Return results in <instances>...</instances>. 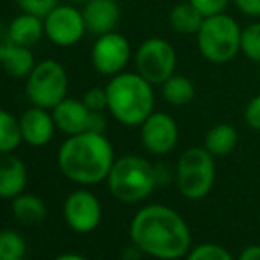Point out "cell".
<instances>
[{
	"instance_id": "cell-1",
	"label": "cell",
	"mask_w": 260,
	"mask_h": 260,
	"mask_svg": "<svg viewBox=\"0 0 260 260\" xmlns=\"http://www.w3.org/2000/svg\"><path fill=\"white\" fill-rule=\"evenodd\" d=\"M129 239L144 255L177 260L191 250V230L177 211L163 204L138 209L129 223Z\"/></svg>"
},
{
	"instance_id": "cell-2",
	"label": "cell",
	"mask_w": 260,
	"mask_h": 260,
	"mask_svg": "<svg viewBox=\"0 0 260 260\" xmlns=\"http://www.w3.org/2000/svg\"><path fill=\"white\" fill-rule=\"evenodd\" d=\"M115 161L113 145L105 133L83 131L68 137L57 152L62 175L83 188L106 182Z\"/></svg>"
},
{
	"instance_id": "cell-3",
	"label": "cell",
	"mask_w": 260,
	"mask_h": 260,
	"mask_svg": "<svg viewBox=\"0 0 260 260\" xmlns=\"http://www.w3.org/2000/svg\"><path fill=\"white\" fill-rule=\"evenodd\" d=\"M152 83L142 78L137 71H122L112 76L106 83L108 112L119 124L140 127V124L154 112V89Z\"/></svg>"
},
{
	"instance_id": "cell-4",
	"label": "cell",
	"mask_w": 260,
	"mask_h": 260,
	"mask_svg": "<svg viewBox=\"0 0 260 260\" xmlns=\"http://www.w3.org/2000/svg\"><path fill=\"white\" fill-rule=\"evenodd\" d=\"M106 186L119 202L138 204L151 197L157 186L156 168L145 157L137 154L115 157L106 177Z\"/></svg>"
},
{
	"instance_id": "cell-5",
	"label": "cell",
	"mask_w": 260,
	"mask_h": 260,
	"mask_svg": "<svg viewBox=\"0 0 260 260\" xmlns=\"http://www.w3.org/2000/svg\"><path fill=\"white\" fill-rule=\"evenodd\" d=\"M243 27L225 13L207 16L197 38L199 52L207 62L216 66L229 64L241 53Z\"/></svg>"
},
{
	"instance_id": "cell-6",
	"label": "cell",
	"mask_w": 260,
	"mask_h": 260,
	"mask_svg": "<svg viewBox=\"0 0 260 260\" xmlns=\"http://www.w3.org/2000/svg\"><path fill=\"white\" fill-rule=\"evenodd\" d=\"M216 157L206 147H189L175 165V182L184 199L200 200L211 193L216 179Z\"/></svg>"
},
{
	"instance_id": "cell-7",
	"label": "cell",
	"mask_w": 260,
	"mask_h": 260,
	"mask_svg": "<svg viewBox=\"0 0 260 260\" xmlns=\"http://www.w3.org/2000/svg\"><path fill=\"white\" fill-rule=\"evenodd\" d=\"M68 87L69 78L64 66L53 58H46L38 62L27 76L25 94L30 105L53 110L62 100L68 98Z\"/></svg>"
},
{
	"instance_id": "cell-8",
	"label": "cell",
	"mask_w": 260,
	"mask_h": 260,
	"mask_svg": "<svg viewBox=\"0 0 260 260\" xmlns=\"http://www.w3.org/2000/svg\"><path fill=\"white\" fill-rule=\"evenodd\" d=\"M135 69L152 85H161L175 75L177 52L174 45L163 38H149L140 43L133 55Z\"/></svg>"
},
{
	"instance_id": "cell-9",
	"label": "cell",
	"mask_w": 260,
	"mask_h": 260,
	"mask_svg": "<svg viewBox=\"0 0 260 260\" xmlns=\"http://www.w3.org/2000/svg\"><path fill=\"white\" fill-rule=\"evenodd\" d=\"M45 36L60 48L75 46L87 34L83 14L75 4H58L45 18Z\"/></svg>"
},
{
	"instance_id": "cell-10",
	"label": "cell",
	"mask_w": 260,
	"mask_h": 260,
	"mask_svg": "<svg viewBox=\"0 0 260 260\" xmlns=\"http://www.w3.org/2000/svg\"><path fill=\"white\" fill-rule=\"evenodd\" d=\"M64 221L73 232L90 234L100 226L103 219V207L96 195L90 189L80 188L69 193L62 206Z\"/></svg>"
},
{
	"instance_id": "cell-11",
	"label": "cell",
	"mask_w": 260,
	"mask_h": 260,
	"mask_svg": "<svg viewBox=\"0 0 260 260\" xmlns=\"http://www.w3.org/2000/svg\"><path fill=\"white\" fill-rule=\"evenodd\" d=\"M131 57L133 53H131V45L127 38L115 30L98 36L96 43L90 50V62H92L94 69L108 78L122 73L129 64Z\"/></svg>"
},
{
	"instance_id": "cell-12",
	"label": "cell",
	"mask_w": 260,
	"mask_h": 260,
	"mask_svg": "<svg viewBox=\"0 0 260 260\" xmlns=\"http://www.w3.org/2000/svg\"><path fill=\"white\" fill-rule=\"evenodd\" d=\"M140 140L147 152L154 156H167L179 142V126L167 112H152L140 124Z\"/></svg>"
},
{
	"instance_id": "cell-13",
	"label": "cell",
	"mask_w": 260,
	"mask_h": 260,
	"mask_svg": "<svg viewBox=\"0 0 260 260\" xmlns=\"http://www.w3.org/2000/svg\"><path fill=\"white\" fill-rule=\"evenodd\" d=\"M21 138L30 147H45L52 142L57 126H55L53 115L50 110L39 108L32 105L20 117Z\"/></svg>"
},
{
	"instance_id": "cell-14",
	"label": "cell",
	"mask_w": 260,
	"mask_h": 260,
	"mask_svg": "<svg viewBox=\"0 0 260 260\" xmlns=\"http://www.w3.org/2000/svg\"><path fill=\"white\" fill-rule=\"evenodd\" d=\"M82 14L87 34L103 36L115 30L120 20V7L117 0H87Z\"/></svg>"
},
{
	"instance_id": "cell-15",
	"label": "cell",
	"mask_w": 260,
	"mask_h": 260,
	"mask_svg": "<svg viewBox=\"0 0 260 260\" xmlns=\"http://www.w3.org/2000/svg\"><path fill=\"white\" fill-rule=\"evenodd\" d=\"M55 126L66 137L80 135L89 129L90 110L87 108L82 100L76 98H66L52 110Z\"/></svg>"
},
{
	"instance_id": "cell-16",
	"label": "cell",
	"mask_w": 260,
	"mask_h": 260,
	"mask_svg": "<svg viewBox=\"0 0 260 260\" xmlns=\"http://www.w3.org/2000/svg\"><path fill=\"white\" fill-rule=\"evenodd\" d=\"M28 181L27 167L13 152H0V199L13 200L25 191Z\"/></svg>"
},
{
	"instance_id": "cell-17",
	"label": "cell",
	"mask_w": 260,
	"mask_h": 260,
	"mask_svg": "<svg viewBox=\"0 0 260 260\" xmlns=\"http://www.w3.org/2000/svg\"><path fill=\"white\" fill-rule=\"evenodd\" d=\"M11 212L13 218L23 226H36L41 225L48 214L45 200L34 193H20L11 200Z\"/></svg>"
},
{
	"instance_id": "cell-18",
	"label": "cell",
	"mask_w": 260,
	"mask_h": 260,
	"mask_svg": "<svg viewBox=\"0 0 260 260\" xmlns=\"http://www.w3.org/2000/svg\"><path fill=\"white\" fill-rule=\"evenodd\" d=\"M9 34L14 45L27 46L32 48L39 39L45 36V23L43 18L34 16V14L21 13L9 23Z\"/></svg>"
},
{
	"instance_id": "cell-19",
	"label": "cell",
	"mask_w": 260,
	"mask_h": 260,
	"mask_svg": "<svg viewBox=\"0 0 260 260\" xmlns=\"http://www.w3.org/2000/svg\"><path fill=\"white\" fill-rule=\"evenodd\" d=\"M204 20L206 16L189 0L174 6L168 14V23H170L172 30L181 36H197Z\"/></svg>"
},
{
	"instance_id": "cell-20",
	"label": "cell",
	"mask_w": 260,
	"mask_h": 260,
	"mask_svg": "<svg viewBox=\"0 0 260 260\" xmlns=\"http://www.w3.org/2000/svg\"><path fill=\"white\" fill-rule=\"evenodd\" d=\"M237 140H239V135H237L236 127L232 124L221 122L212 126L207 131L206 140H204V147L214 157H223V156H229L236 149Z\"/></svg>"
},
{
	"instance_id": "cell-21",
	"label": "cell",
	"mask_w": 260,
	"mask_h": 260,
	"mask_svg": "<svg viewBox=\"0 0 260 260\" xmlns=\"http://www.w3.org/2000/svg\"><path fill=\"white\" fill-rule=\"evenodd\" d=\"M161 96L172 106H186L197 96L195 83L184 75H172L161 83Z\"/></svg>"
},
{
	"instance_id": "cell-22",
	"label": "cell",
	"mask_w": 260,
	"mask_h": 260,
	"mask_svg": "<svg viewBox=\"0 0 260 260\" xmlns=\"http://www.w3.org/2000/svg\"><path fill=\"white\" fill-rule=\"evenodd\" d=\"M0 66L13 78H27L32 73V69L36 68V58L34 53L30 52V48L13 45L9 48V52L4 55V58L0 60Z\"/></svg>"
},
{
	"instance_id": "cell-23",
	"label": "cell",
	"mask_w": 260,
	"mask_h": 260,
	"mask_svg": "<svg viewBox=\"0 0 260 260\" xmlns=\"http://www.w3.org/2000/svg\"><path fill=\"white\" fill-rule=\"evenodd\" d=\"M23 142L20 119L11 112L0 108V152H14Z\"/></svg>"
},
{
	"instance_id": "cell-24",
	"label": "cell",
	"mask_w": 260,
	"mask_h": 260,
	"mask_svg": "<svg viewBox=\"0 0 260 260\" xmlns=\"http://www.w3.org/2000/svg\"><path fill=\"white\" fill-rule=\"evenodd\" d=\"M27 255V241L18 230H0V260H23Z\"/></svg>"
},
{
	"instance_id": "cell-25",
	"label": "cell",
	"mask_w": 260,
	"mask_h": 260,
	"mask_svg": "<svg viewBox=\"0 0 260 260\" xmlns=\"http://www.w3.org/2000/svg\"><path fill=\"white\" fill-rule=\"evenodd\" d=\"M241 53L260 66V21L246 25L241 36Z\"/></svg>"
},
{
	"instance_id": "cell-26",
	"label": "cell",
	"mask_w": 260,
	"mask_h": 260,
	"mask_svg": "<svg viewBox=\"0 0 260 260\" xmlns=\"http://www.w3.org/2000/svg\"><path fill=\"white\" fill-rule=\"evenodd\" d=\"M186 260H234L229 250L214 243H204L191 248L186 255Z\"/></svg>"
},
{
	"instance_id": "cell-27",
	"label": "cell",
	"mask_w": 260,
	"mask_h": 260,
	"mask_svg": "<svg viewBox=\"0 0 260 260\" xmlns=\"http://www.w3.org/2000/svg\"><path fill=\"white\" fill-rule=\"evenodd\" d=\"M58 2L60 0H16L21 13L34 14V16L39 18H45L53 7L58 6Z\"/></svg>"
},
{
	"instance_id": "cell-28",
	"label": "cell",
	"mask_w": 260,
	"mask_h": 260,
	"mask_svg": "<svg viewBox=\"0 0 260 260\" xmlns=\"http://www.w3.org/2000/svg\"><path fill=\"white\" fill-rule=\"evenodd\" d=\"M82 101L90 112H105V110H108L106 87H92V89H89L83 94Z\"/></svg>"
},
{
	"instance_id": "cell-29",
	"label": "cell",
	"mask_w": 260,
	"mask_h": 260,
	"mask_svg": "<svg viewBox=\"0 0 260 260\" xmlns=\"http://www.w3.org/2000/svg\"><path fill=\"white\" fill-rule=\"evenodd\" d=\"M204 16H214V14L225 13L230 0H189Z\"/></svg>"
},
{
	"instance_id": "cell-30",
	"label": "cell",
	"mask_w": 260,
	"mask_h": 260,
	"mask_svg": "<svg viewBox=\"0 0 260 260\" xmlns=\"http://www.w3.org/2000/svg\"><path fill=\"white\" fill-rule=\"evenodd\" d=\"M244 122L255 131H260V94L253 96L244 106Z\"/></svg>"
},
{
	"instance_id": "cell-31",
	"label": "cell",
	"mask_w": 260,
	"mask_h": 260,
	"mask_svg": "<svg viewBox=\"0 0 260 260\" xmlns=\"http://www.w3.org/2000/svg\"><path fill=\"white\" fill-rule=\"evenodd\" d=\"M234 6L237 7L241 14L248 18H258L260 16V0H232Z\"/></svg>"
},
{
	"instance_id": "cell-32",
	"label": "cell",
	"mask_w": 260,
	"mask_h": 260,
	"mask_svg": "<svg viewBox=\"0 0 260 260\" xmlns=\"http://www.w3.org/2000/svg\"><path fill=\"white\" fill-rule=\"evenodd\" d=\"M13 39H11L9 34V25H6L2 20H0V60L4 58V55L9 52V48L13 46Z\"/></svg>"
},
{
	"instance_id": "cell-33",
	"label": "cell",
	"mask_w": 260,
	"mask_h": 260,
	"mask_svg": "<svg viewBox=\"0 0 260 260\" xmlns=\"http://www.w3.org/2000/svg\"><path fill=\"white\" fill-rule=\"evenodd\" d=\"M87 131H94V133H105V131H106L105 112H90L89 129H87Z\"/></svg>"
},
{
	"instance_id": "cell-34",
	"label": "cell",
	"mask_w": 260,
	"mask_h": 260,
	"mask_svg": "<svg viewBox=\"0 0 260 260\" xmlns=\"http://www.w3.org/2000/svg\"><path fill=\"white\" fill-rule=\"evenodd\" d=\"M237 260H260V244H250L239 253Z\"/></svg>"
},
{
	"instance_id": "cell-35",
	"label": "cell",
	"mask_w": 260,
	"mask_h": 260,
	"mask_svg": "<svg viewBox=\"0 0 260 260\" xmlns=\"http://www.w3.org/2000/svg\"><path fill=\"white\" fill-rule=\"evenodd\" d=\"M142 255L144 253H142V251L138 250L133 243H131V246H127L126 250L122 251V260H140Z\"/></svg>"
},
{
	"instance_id": "cell-36",
	"label": "cell",
	"mask_w": 260,
	"mask_h": 260,
	"mask_svg": "<svg viewBox=\"0 0 260 260\" xmlns=\"http://www.w3.org/2000/svg\"><path fill=\"white\" fill-rule=\"evenodd\" d=\"M53 260H89V258L78 253H62V255H58V257H55Z\"/></svg>"
},
{
	"instance_id": "cell-37",
	"label": "cell",
	"mask_w": 260,
	"mask_h": 260,
	"mask_svg": "<svg viewBox=\"0 0 260 260\" xmlns=\"http://www.w3.org/2000/svg\"><path fill=\"white\" fill-rule=\"evenodd\" d=\"M66 2H69V4H85L87 0H66Z\"/></svg>"
},
{
	"instance_id": "cell-38",
	"label": "cell",
	"mask_w": 260,
	"mask_h": 260,
	"mask_svg": "<svg viewBox=\"0 0 260 260\" xmlns=\"http://www.w3.org/2000/svg\"><path fill=\"white\" fill-rule=\"evenodd\" d=\"M258 78H260V69H258Z\"/></svg>"
}]
</instances>
